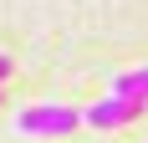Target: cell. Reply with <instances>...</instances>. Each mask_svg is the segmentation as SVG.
Segmentation results:
<instances>
[{"mask_svg": "<svg viewBox=\"0 0 148 143\" xmlns=\"http://www.w3.org/2000/svg\"><path fill=\"white\" fill-rule=\"evenodd\" d=\"M143 113H148V102L112 92V97H102V102H92V107H87V128H102V133H112V128H123V123H138Z\"/></svg>", "mask_w": 148, "mask_h": 143, "instance_id": "7a4b0ae2", "label": "cell"}, {"mask_svg": "<svg viewBox=\"0 0 148 143\" xmlns=\"http://www.w3.org/2000/svg\"><path fill=\"white\" fill-rule=\"evenodd\" d=\"M112 92H123V97H138V102H148V67H138V72H123V77H112Z\"/></svg>", "mask_w": 148, "mask_h": 143, "instance_id": "3957f363", "label": "cell"}, {"mask_svg": "<svg viewBox=\"0 0 148 143\" xmlns=\"http://www.w3.org/2000/svg\"><path fill=\"white\" fill-rule=\"evenodd\" d=\"M87 123V113H77V107H61V102H36V107H21L15 113V128L26 133V138H66Z\"/></svg>", "mask_w": 148, "mask_h": 143, "instance_id": "6da1fadb", "label": "cell"}, {"mask_svg": "<svg viewBox=\"0 0 148 143\" xmlns=\"http://www.w3.org/2000/svg\"><path fill=\"white\" fill-rule=\"evenodd\" d=\"M10 72H15V61L5 56V51H0V82H10Z\"/></svg>", "mask_w": 148, "mask_h": 143, "instance_id": "277c9868", "label": "cell"}]
</instances>
